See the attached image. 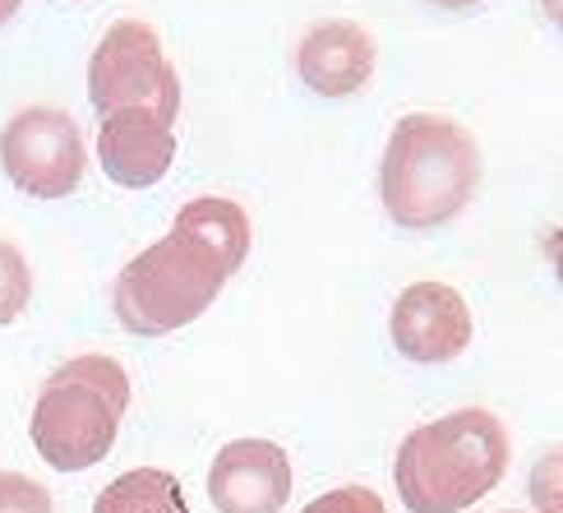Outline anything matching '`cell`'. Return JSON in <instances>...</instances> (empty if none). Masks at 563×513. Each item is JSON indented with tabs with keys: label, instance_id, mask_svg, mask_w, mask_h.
Returning <instances> with one entry per match:
<instances>
[{
	"label": "cell",
	"instance_id": "30bf717a",
	"mask_svg": "<svg viewBox=\"0 0 563 513\" xmlns=\"http://www.w3.org/2000/svg\"><path fill=\"white\" fill-rule=\"evenodd\" d=\"M374 61H379V46H374L369 29L351 19L314 23L296 46L300 79L319 98H356V92H365L374 79Z\"/></svg>",
	"mask_w": 563,
	"mask_h": 513
},
{
	"label": "cell",
	"instance_id": "9a60e30c",
	"mask_svg": "<svg viewBox=\"0 0 563 513\" xmlns=\"http://www.w3.org/2000/svg\"><path fill=\"white\" fill-rule=\"evenodd\" d=\"M305 513H388V504L369 485H338V491L305 504Z\"/></svg>",
	"mask_w": 563,
	"mask_h": 513
},
{
	"label": "cell",
	"instance_id": "4fadbf2b",
	"mask_svg": "<svg viewBox=\"0 0 563 513\" xmlns=\"http://www.w3.org/2000/svg\"><path fill=\"white\" fill-rule=\"evenodd\" d=\"M33 301V273L14 241H0V329L14 324Z\"/></svg>",
	"mask_w": 563,
	"mask_h": 513
},
{
	"label": "cell",
	"instance_id": "ba28073f",
	"mask_svg": "<svg viewBox=\"0 0 563 513\" xmlns=\"http://www.w3.org/2000/svg\"><path fill=\"white\" fill-rule=\"evenodd\" d=\"M218 513H282L291 500V458L273 439H231L208 468Z\"/></svg>",
	"mask_w": 563,
	"mask_h": 513
},
{
	"label": "cell",
	"instance_id": "8992f818",
	"mask_svg": "<svg viewBox=\"0 0 563 513\" xmlns=\"http://www.w3.org/2000/svg\"><path fill=\"white\" fill-rule=\"evenodd\" d=\"M0 167L29 199H69L84 185V130L60 107H23L0 130Z\"/></svg>",
	"mask_w": 563,
	"mask_h": 513
},
{
	"label": "cell",
	"instance_id": "3957f363",
	"mask_svg": "<svg viewBox=\"0 0 563 513\" xmlns=\"http://www.w3.org/2000/svg\"><path fill=\"white\" fill-rule=\"evenodd\" d=\"M130 375L111 357H75L46 375L33 403V449L56 472H88L115 449Z\"/></svg>",
	"mask_w": 563,
	"mask_h": 513
},
{
	"label": "cell",
	"instance_id": "6da1fadb",
	"mask_svg": "<svg viewBox=\"0 0 563 513\" xmlns=\"http://www.w3.org/2000/svg\"><path fill=\"white\" fill-rule=\"evenodd\" d=\"M481 144L457 116L411 111L393 125L379 162V199L397 227L434 231L453 222L481 195Z\"/></svg>",
	"mask_w": 563,
	"mask_h": 513
},
{
	"label": "cell",
	"instance_id": "8fae6325",
	"mask_svg": "<svg viewBox=\"0 0 563 513\" xmlns=\"http://www.w3.org/2000/svg\"><path fill=\"white\" fill-rule=\"evenodd\" d=\"M180 231H190V237L203 245V250H213L222 264L231 269H241L245 264V254H250V241H254V227H250V214L236 204V199H222V195H199L190 199L176 214Z\"/></svg>",
	"mask_w": 563,
	"mask_h": 513
},
{
	"label": "cell",
	"instance_id": "7c38bea8",
	"mask_svg": "<svg viewBox=\"0 0 563 513\" xmlns=\"http://www.w3.org/2000/svg\"><path fill=\"white\" fill-rule=\"evenodd\" d=\"M92 513H190L185 485L162 468H134L92 500Z\"/></svg>",
	"mask_w": 563,
	"mask_h": 513
},
{
	"label": "cell",
	"instance_id": "5bb4252c",
	"mask_svg": "<svg viewBox=\"0 0 563 513\" xmlns=\"http://www.w3.org/2000/svg\"><path fill=\"white\" fill-rule=\"evenodd\" d=\"M0 513H56L52 491L23 472H0Z\"/></svg>",
	"mask_w": 563,
	"mask_h": 513
},
{
	"label": "cell",
	"instance_id": "9c48e42d",
	"mask_svg": "<svg viewBox=\"0 0 563 513\" xmlns=\"http://www.w3.org/2000/svg\"><path fill=\"white\" fill-rule=\"evenodd\" d=\"M98 162L121 190H148L176 162V125L153 111L98 116Z\"/></svg>",
	"mask_w": 563,
	"mask_h": 513
},
{
	"label": "cell",
	"instance_id": "2e32d148",
	"mask_svg": "<svg viewBox=\"0 0 563 513\" xmlns=\"http://www.w3.org/2000/svg\"><path fill=\"white\" fill-rule=\"evenodd\" d=\"M5 19H14V6H0V23H5Z\"/></svg>",
	"mask_w": 563,
	"mask_h": 513
},
{
	"label": "cell",
	"instance_id": "277c9868",
	"mask_svg": "<svg viewBox=\"0 0 563 513\" xmlns=\"http://www.w3.org/2000/svg\"><path fill=\"white\" fill-rule=\"evenodd\" d=\"M231 273L236 269L222 264L213 250H203L190 231L172 227L157 245L134 254L115 277V319L134 338H167L213 306Z\"/></svg>",
	"mask_w": 563,
	"mask_h": 513
},
{
	"label": "cell",
	"instance_id": "5b68a950",
	"mask_svg": "<svg viewBox=\"0 0 563 513\" xmlns=\"http://www.w3.org/2000/svg\"><path fill=\"white\" fill-rule=\"evenodd\" d=\"M88 102L98 116L111 111H153L176 125L180 79L162 52V37L144 19H121L102 33L88 61Z\"/></svg>",
	"mask_w": 563,
	"mask_h": 513
},
{
	"label": "cell",
	"instance_id": "7a4b0ae2",
	"mask_svg": "<svg viewBox=\"0 0 563 513\" xmlns=\"http://www.w3.org/2000/svg\"><path fill=\"white\" fill-rule=\"evenodd\" d=\"M508 430L495 412L462 407L416 426L397 449V495L411 513H466L508 477Z\"/></svg>",
	"mask_w": 563,
	"mask_h": 513
},
{
	"label": "cell",
	"instance_id": "52a82bcc",
	"mask_svg": "<svg viewBox=\"0 0 563 513\" xmlns=\"http://www.w3.org/2000/svg\"><path fill=\"white\" fill-rule=\"evenodd\" d=\"M393 347L416 365H449L476 338L472 306L449 283H411L397 292L388 315Z\"/></svg>",
	"mask_w": 563,
	"mask_h": 513
}]
</instances>
